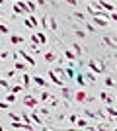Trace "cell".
Returning a JSON list of instances; mask_svg holds the SVG:
<instances>
[{
  "mask_svg": "<svg viewBox=\"0 0 117 131\" xmlns=\"http://www.w3.org/2000/svg\"><path fill=\"white\" fill-rule=\"evenodd\" d=\"M14 12H16V14H23V16H29V14H31V10L28 8V2H20V0L14 2Z\"/></svg>",
  "mask_w": 117,
  "mask_h": 131,
  "instance_id": "6da1fadb",
  "label": "cell"
},
{
  "mask_svg": "<svg viewBox=\"0 0 117 131\" xmlns=\"http://www.w3.org/2000/svg\"><path fill=\"white\" fill-rule=\"evenodd\" d=\"M47 77H49V80H51V82H55L57 86H61V88L64 86V78H61L55 71H49V74H47Z\"/></svg>",
  "mask_w": 117,
  "mask_h": 131,
  "instance_id": "7a4b0ae2",
  "label": "cell"
},
{
  "mask_svg": "<svg viewBox=\"0 0 117 131\" xmlns=\"http://www.w3.org/2000/svg\"><path fill=\"white\" fill-rule=\"evenodd\" d=\"M20 57H22V59L25 61V63H28L29 67H35V59H33V57H31V55L28 53V51H20Z\"/></svg>",
  "mask_w": 117,
  "mask_h": 131,
  "instance_id": "3957f363",
  "label": "cell"
},
{
  "mask_svg": "<svg viewBox=\"0 0 117 131\" xmlns=\"http://www.w3.org/2000/svg\"><path fill=\"white\" fill-rule=\"evenodd\" d=\"M31 41L43 45V43H47V37H45V33H33V35H31Z\"/></svg>",
  "mask_w": 117,
  "mask_h": 131,
  "instance_id": "277c9868",
  "label": "cell"
},
{
  "mask_svg": "<svg viewBox=\"0 0 117 131\" xmlns=\"http://www.w3.org/2000/svg\"><path fill=\"white\" fill-rule=\"evenodd\" d=\"M23 104L28 106V108H37V100H35L31 94H28V96L23 98Z\"/></svg>",
  "mask_w": 117,
  "mask_h": 131,
  "instance_id": "5b68a950",
  "label": "cell"
},
{
  "mask_svg": "<svg viewBox=\"0 0 117 131\" xmlns=\"http://www.w3.org/2000/svg\"><path fill=\"white\" fill-rule=\"evenodd\" d=\"M90 69L94 72H101L103 71V63H96V61H90Z\"/></svg>",
  "mask_w": 117,
  "mask_h": 131,
  "instance_id": "8992f818",
  "label": "cell"
},
{
  "mask_svg": "<svg viewBox=\"0 0 117 131\" xmlns=\"http://www.w3.org/2000/svg\"><path fill=\"white\" fill-rule=\"evenodd\" d=\"M107 22H109V20H106V18H101V16H94V24L100 26V27H106Z\"/></svg>",
  "mask_w": 117,
  "mask_h": 131,
  "instance_id": "52a82bcc",
  "label": "cell"
},
{
  "mask_svg": "<svg viewBox=\"0 0 117 131\" xmlns=\"http://www.w3.org/2000/svg\"><path fill=\"white\" fill-rule=\"evenodd\" d=\"M31 121H33L35 125H41V123H43V119H41V117H39V115H37V112H35V108H33V114H31Z\"/></svg>",
  "mask_w": 117,
  "mask_h": 131,
  "instance_id": "ba28073f",
  "label": "cell"
},
{
  "mask_svg": "<svg viewBox=\"0 0 117 131\" xmlns=\"http://www.w3.org/2000/svg\"><path fill=\"white\" fill-rule=\"evenodd\" d=\"M33 82H35V84H39V86H47V80H45V78L43 77H33Z\"/></svg>",
  "mask_w": 117,
  "mask_h": 131,
  "instance_id": "9c48e42d",
  "label": "cell"
},
{
  "mask_svg": "<svg viewBox=\"0 0 117 131\" xmlns=\"http://www.w3.org/2000/svg\"><path fill=\"white\" fill-rule=\"evenodd\" d=\"M74 98H76L78 102H84V100H88V96H86V92H84V90H80V92H76V96H74Z\"/></svg>",
  "mask_w": 117,
  "mask_h": 131,
  "instance_id": "30bf717a",
  "label": "cell"
},
{
  "mask_svg": "<svg viewBox=\"0 0 117 131\" xmlns=\"http://www.w3.org/2000/svg\"><path fill=\"white\" fill-rule=\"evenodd\" d=\"M76 127H88V119H84V117H78V119H76Z\"/></svg>",
  "mask_w": 117,
  "mask_h": 131,
  "instance_id": "8fae6325",
  "label": "cell"
},
{
  "mask_svg": "<svg viewBox=\"0 0 117 131\" xmlns=\"http://www.w3.org/2000/svg\"><path fill=\"white\" fill-rule=\"evenodd\" d=\"M106 114L109 115V117H117V110H113L111 106H107V108H106Z\"/></svg>",
  "mask_w": 117,
  "mask_h": 131,
  "instance_id": "7c38bea8",
  "label": "cell"
},
{
  "mask_svg": "<svg viewBox=\"0 0 117 131\" xmlns=\"http://www.w3.org/2000/svg\"><path fill=\"white\" fill-rule=\"evenodd\" d=\"M29 82H31V77H29V74H22V84L23 86H29Z\"/></svg>",
  "mask_w": 117,
  "mask_h": 131,
  "instance_id": "4fadbf2b",
  "label": "cell"
},
{
  "mask_svg": "<svg viewBox=\"0 0 117 131\" xmlns=\"http://www.w3.org/2000/svg\"><path fill=\"white\" fill-rule=\"evenodd\" d=\"M55 53H45V61H47V63H55Z\"/></svg>",
  "mask_w": 117,
  "mask_h": 131,
  "instance_id": "5bb4252c",
  "label": "cell"
},
{
  "mask_svg": "<svg viewBox=\"0 0 117 131\" xmlns=\"http://www.w3.org/2000/svg\"><path fill=\"white\" fill-rule=\"evenodd\" d=\"M29 22H31V24H33V27H37L39 26V22H37V18H35V14H29Z\"/></svg>",
  "mask_w": 117,
  "mask_h": 131,
  "instance_id": "9a60e30c",
  "label": "cell"
},
{
  "mask_svg": "<svg viewBox=\"0 0 117 131\" xmlns=\"http://www.w3.org/2000/svg\"><path fill=\"white\" fill-rule=\"evenodd\" d=\"M10 41H12V43H23V37H20V35H12Z\"/></svg>",
  "mask_w": 117,
  "mask_h": 131,
  "instance_id": "2e32d148",
  "label": "cell"
},
{
  "mask_svg": "<svg viewBox=\"0 0 117 131\" xmlns=\"http://www.w3.org/2000/svg\"><path fill=\"white\" fill-rule=\"evenodd\" d=\"M14 100H16V94H14V92H8V96H6V102H8V104H12Z\"/></svg>",
  "mask_w": 117,
  "mask_h": 131,
  "instance_id": "e0dca14e",
  "label": "cell"
},
{
  "mask_svg": "<svg viewBox=\"0 0 117 131\" xmlns=\"http://www.w3.org/2000/svg\"><path fill=\"white\" fill-rule=\"evenodd\" d=\"M61 92H62V96H64V100H70V90H68V88H64V86H62V90H61Z\"/></svg>",
  "mask_w": 117,
  "mask_h": 131,
  "instance_id": "ac0fdd59",
  "label": "cell"
},
{
  "mask_svg": "<svg viewBox=\"0 0 117 131\" xmlns=\"http://www.w3.org/2000/svg\"><path fill=\"white\" fill-rule=\"evenodd\" d=\"M23 88H25V86L18 84V86H14V88H12V92H14V94H20V92H23Z\"/></svg>",
  "mask_w": 117,
  "mask_h": 131,
  "instance_id": "d6986e66",
  "label": "cell"
},
{
  "mask_svg": "<svg viewBox=\"0 0 117 131\" xmlns=\"http://www.w3.org/2000/svg\"><path fill=\"white\" fill-rule=\"evenodd\" d=\"M84 77H86L88 82H96V74H94V72H88V74H84Z\"/></svg>",
  "mask_w": 117,
  "mask_h": 131,
  "instance_id": "ffe728a7",
  "label": "cell"
},
{
  "mask_svg": "<svg viewBox=\"0 0 117 131\" xmlns=\"http://www.w3.org/2000/svg\"><path fill=\"white\" fill-rule=\"evenodd\" d=\"M28 8H29V10H31V14H33L37 6H35V2H33V0H28Z\"/></svg>",
  "mask_w": 117,
  "mask_h": 131,
  "instance_id": "44dd1931",
  "label": "cell"
},
{
  "mask_svg": "<svg viewBox=\"0 0 117 131\" xmlns=\"http://www.w3.org/2000/svg\"><path fill=\"white\" fill-rule=\"evenodd\" d=\"M64 57H67V59H70V61H72L74 57H76V53H74V51H64Z\"/></svg>",
  "mask_w": 117,
  "mask_h": 131,
  "instance_id": "7402d4cb",
  "label": "cell"
},
{
  "mask_svg": "<svg viewBox=\"0 0 117 131\" xmlns=\"http://www.w3.org/2000/svg\"><path fill=\"white\" fill-rule=\"evenodd\" d=\"M76 80H78V84H80V86H84V84H86V77H82V74H80V77H76Z\"/></svg>",
  "mask_w": 117,
  "mask_h": 131,
  "instance_id": "603a6c76",
  "label": "cell"
},
{
  "mask_svg": "<svg viewBox=\"0 0 117 131\" xmlns=\"http://www.w3.org/2000/svg\"><path fill=\"white\" fill-rule=\"evenodd\" d=\"M41 26H43V29H47V27H49V18H47V16L41 20Z\"/></svg>",
  "mask_w": 117,
  "mask_h": 131,
  "instance_id": "cb8c5ba5",
  "label": "cell"
},
{
  "mask_svg": "<svg viewBox=\"0 0 117 131\" xmlns=\"http://www.w3.org/2000/svg\"><path fill=\"white\" fill-rule=\"evenodd\" d=\"M8 86H10V84H8V80H2V78H0V88H4V90H8Z\"/></svg>",
  "mask_w": 117,
  "mask_h": 131,
  "instance_id": "d4e9b609",
  "label": "cell"
},
{
  "mask_svg": "<svg viewBox=\"0 0 117 131\" xmlns=\"http://www.w3.org/2000/svg\"><path fill=\"white\" fill-rule=\"evenodd\" d=\"M16 69H18V71H25V65L20 63V61H16Z\"/></svg>",
  "mask_w": 117,
  "mask_h": 131,
  "instance_id": "484cf974",
  "label": "cell"
},
{
  "mask_svg": "<svg viewBox=\"0 0 117 131\" xmlns=\"http://www.w3.org/2000/svg\"><path fill=\"white\" fill-rule=\"evenodd\" d=\"M10 29H8V26L6 24H0V33H8Z\"/></svg>",
  "mask_w": 117,
  "mask_h": 131,
  "instance_id": "4316f807",
  "label": "cell"
},
{
  "mask_svg": "<svg viewBox=\"0 0 117 131\" xmlns=\"http://www.w3.org/2000/svg\"><path fill=\"white\" fill-rule=\"evenodd\" d=\"M10 119H12V121H22V115H16V114H10Z\"/></svg>",
  "mask_w": 117,
  "mask_h": 131,
  "instance_id": "83f0119b",
  "label": "cell"
},
{
  "mask_svg": "<svg viewBox=\"0 0 117 131\" xmlns=\"http://www.w3.org/2000/svg\"><path fill=\"white\" fill-rule=\"evenodd\" d=\"M47 102H49L51 106H57V102H59V100H57L55 96H49V100H47Z\"/></svg>",
  "mask_w": 117,
  "mask_h": 131,
  "instance_id": "f1b7e54d",
  "label": "cell"
},
{
  "mask_svg": "<svg viewBox=\"0 0 117 131\" xmlns=\"http://www.w3.org/2000/svg\"><path fill=\"white\" fill-rule=\"evenodd\" d=\"M113 84H115V80H113L111 77H107L106 78V86H113Z\"/></svg>",
  "mask_w": 117,
  "mask_h": 131,
  "instance_id": "f546056e",
  "label": "cell"
},
{
  "mask_svg": "<svg viewBox=\"0 0 117 131\" xmlns=\"http://www.w3.org/2000/svg\"><path fill=\"white\" fill-rule=\"evenodd\" d=\"M74 20H82V22H84V14H80V12H74Z\"/></svg>",
  "mask_w": 117,
  "mask_h": 131,
  "instance_id": "4dcf8cb0",
  "label": "cell"
},
{
  "mask_svg": "<svg viewBox=\"0 0 117 131\" xmlns=\"http://www.w3.org/2000/svg\"><path fill=\"white\" fill-rule=\"evenodd\" d=\"M72 49H74V53H76V55H80V53H82V47H80V45H76V43H74V47H72Z\"/></svg>",
  "mask_w": 117,
  "mask_h": 131,
  "instance_id": "1f68e13d",
  "label": "cell"
},
{
  "mask_svg": "<svg viewBox=\"0 0 117 131\" xmlns=\"http://www.w3.org/2000/svg\"><path fill=\"white\" fill-rule=\"evenodd\" d=\"M39 98L43 100V102H45V100H49V92H45V90H43V92H41V96H39Z\"/></svg>",
  "mask_w": 117,
  "mask_h": 131,
  "instance_id": "d6a6232c",
  "label": "cell"
},
{
  "mask_svg": "<svg viewBox=\"0 0 117 131\" xmlns=\"http://www.w3.org/2000/svg\"><path fill=\"white\" fill-rule=\"evenodd\" d=\"M23 24H25V26H28V27H29V29H35V27H33V24L29 22V18H25V22H23Z\"/></svg>",
  "mask_w": 117,
  "mask_h": 131,
  "instance_id": "836d02e7",
  "label": "cell"
},
{
  "mask_svg": "<svg viewBox=\"0 0 117 131\" xmlns=\"http://www.w3.org/2000/svg\"><path fill=\"white\" fill-rule=\"evenodd\" d=\"M74 77V71L72 69H67V78H72Z\"/></svg>",
  "mask_w": 117,
  "mask_h": 131,
  "instance_id": "e575fe53",
  "label": "cell"
},
{
  "mask_svg": "<svg viewBox=\"0 0 117 131\" xmlns=\"http://www.w3.org/2000/svg\"><path fill=\"white\" fill-rule=\"evenodd\" d=\"M8 55H10V53H8V51H0V59H6Z\"/></svg>",
  "mask_w": 117,
  "mask_h": 131,
  "instance_id": "d590c367",
  "label": "cell"
},
{
  "mask_svg": "<svg viewBox=\"0 0 117 131\" xmlns=\"http://www.w3.org/2000/svg\"><path fill=\"white\" fill-rule=\"evenodd\" d=\"M86 29H88V31H96V27L92 26V24H86Z\"/></svg>",
  "mask_w": 117,
  "mask_h": 131,
  "instance_id": "8d00e7d4",
  "label": "cell"
},
{
  "mask_svg": "<svg viewBox=\"0 0 117 131\" xmlns=\"http://www.w3.org/2000/svg\"><path fill=\"white\" fill-rule=\"evenodd\" d=\"M74 33H76L78 37H84V31H82V29H74Z\"/></svg>",
  "mask_w": 117,
  "mask_h": 131,
  "instance_id": "74e56055",
  "label": "cell"
},
{
  "mask_svg": "<svg viewBox=\"0 0 117 131\" xmlns=\"http://www.w3.org/2000/svg\"><path fill=\"white\" fill-rule=\"evenodd\" d=\"M39 112H41L43 115H49V110H47V108H39Z\"/></svg>",
  "mask_w": 117,
  "mask_h": 131,
  "instance_id": "f35d334b",
  "label": "cell"
},
{
  "mask_svg": "<svg viewBox=\"0 0 117 131\" xmlns=\"http://www.w3.org/2000/svg\"><path fill=\"white\" fill-rule=\"evenodd\" d=\"M6 108H8V102H6V100H4V102H0V110H6Z\"/></svg>",
  "mask_w": 117,
  "mask_h": 131,
  "instance_id": "ab89813d",
  "label": "cell"
},
{
  "mask_svg": "<svg viewBox=\"0 0 117 131\" xmlns=\"http://www.w3.org/2000/svg\"><path fill=\"white\" fill-rule=\"evenodd\" d=\"M67 2H68V4H72V6H76V4H78V0H67Z\"/></svg>",
  "mask_w": 117,
  "mask_h": 131,
  "instance_id": "60d3db41",
  "label": "cell"
},
{
  "mask_svg": "<svg viewBox=\"0 0 117 131\" xmlns=\"http://www.w3.org/2000/svg\"><path fill=\"white\" fill-rule=\"evenodd\" d=\"M111 20H115V22H117V14H113V12H111Z\"/></svg>",
  "mask_w": 117,
  "mask_h": 131,
  "instance_id": "b9f144b4",
  "label": "cell"
},
{
  "mask_svg": "<svg viewBox=\"0 0 117 131\" xmlns=\"http://www.w3.org/2000/svg\"><path fill=\"white\" fill-rule=\"evenodd\" d=\"M37 4H41V6H43V4H45V0H37Z\"/></svg>",
  "mask_w": 117,
  "mask_h": 131,
  "instance_id": "7bdbcfd3",
  "label": "cell"
},
{
  "mask_svg": "<svg viewBox=\"0 0 117 131\" xmlns=\"http://www.w3.org/2000/svg\"><path fill=\"white\" fill-rule=\"evenodd\" d=\"M0 4H4V0H0Z\"/></svg>",
  "mask_w": 117,
  "mask_h": 131,
  "instance_id": "ee69618b",
  "label": "cell"
},
{
  "mask_svg": "<svg viewBox=\"0 0 117 131\" xmlns=\"http://www.w3.org/2000/svg\"><path fill=\"white\" fill-rule=\"evenodd\" d=\"M12 2H18V0H12Z\"/></svg>",
  "mask_w": 117,
  "mask_h": 131,
  "instance_id": "f6af8a7d",
  "label": "cell"
},
{
  "mask_svg": "<svg viewBox=\"0 0 117 131\" xmlns=\"http://www.w3.org/2000/svg\"><path fill=\"white\" fill-rule=\"evenodd\" d=\"M0 129H2V125H0Z\"/></svg>",
  "mask_w": 117,
  "mask_h": 131,
  "instance_id": "bcb514c9",
  "label": "cell"
}]
</instances>
